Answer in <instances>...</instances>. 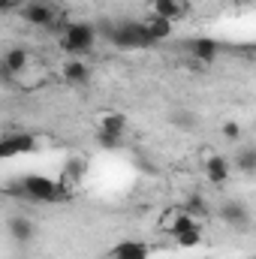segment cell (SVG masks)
<instances>
[{
    "mask_svg": "<svg viewBox=\"0 0 256 259\" xmlns=\"http://www.w3.org/2000/svg\"><path fill=\"white\" fill-rule=\"evenodd\" d=\"M21 3L18 0H0V12H12V9H18Z\"/></svg>",
    "mask_w": 256,
    "mask_h": 259,
    "instance_id": "cell-20",
    "label": "cell"
},
{
    "mask_svg": "<svg viewBox=\"0 0 256 259\" xmlns=\"http://www.w3.org/2000/svg\"><path fill=\"white\" fill-rule=\"evenodd\" d=\"M250 259H253V256H250Z\"/></svg>",
    "mask_w": 256,
    "mask_h": 259,
    "instance_id": "cell-24",
    "label": "cell"
},
{
    "mask_svg": "<svg viewBox=\"0 0 256 259\" xmlns=\"http://www.w3.org/2000/svg\"><path fill=\"white\" fill-rule=\"evenodd\" d=\"M229 163L220 157V154H211L208 160H205V175H208V181L211 184H217V187H223L226 181H229Z\"/></svg>",
    "mask_w": 256,
    "mask_h": 259,
    "instance_id": "cell-8",
    "label": "cell"
},
{
    "mask_svg": "<svg viewBox=\"0 0 256 259\" xmlns=\"http://www.w3.org/2000/svg\"><path fill=\"white\" fill-rule=\"evenodd\" d=\"M3 148H6V157H12V154H27V151L36 148V139H33L30 133H24V130H15L12 136L3 139Z\"/></svg>",
    "mask_w": 256,
    "mask_h": 259,
    "instance_id": "cell-7",
    "label": "cell"
},
{
    "mask_svg": "<svg viewBox=\"0 0 256 259\" xmlns=\"http://www.w3.org/2000/svg\"><path fill=\"white\" fill-rule=\"evenodd\" d=\"M64 81L75 84V88L88 84V81H91V69H88V64H81V61H66V66H64Z\"/></svg>",
    "mask_w": 256,
    "mask_h": 259,
    "instance_id": "cell-12",
    "label": "cell"
},
{
    "mask_svg": "<svg viewBox=\"0 0 256 259\" xmlns=\"http://www.w3.org/2000/svg\"><path fill=\"white\" fill-rule=\"evenodd\" d=\"M106 36H109L118 49H151V46H154L142 21H121V24H112Z\"/></svg>",
    "mask_w": 256,
    "mask_h": 259,
    "instance_id": "cell-2",
    "label": "cell"
},
{
    "mask_svg": "<svg viewBox=\"0 0 256 259\" xmlns=\"http://www.w3.org/2000/svg\"><path fill=\"white\" fill-rule=\"evenodd\" d=\"M21 196L30 199V202H55L61 196V187L52 181V178H42V175H27L24 184H21Z\"/></svg>",
    "mask_w": 256,
    "mask_h": 259,
    "instance_id": "cell-3",
    "label": "cell"
},
{
    "mask_svg": "<svg viewBox=\"0 0 256 259\" xmlns=\"http://www.w3.org/2000/svg\"><path fill=\"white\" fill-rule=\"evenodd\" d=\"M151 247L145 241H121L112 247V259H148Z\"/></svg>",
    "mask_w": 256,
    "mask_h": 259,
    "instance_id": "cell-9",
    "label": "cell"
},
{
    "mask_svg": "<svg viewBox=\"0 0 256 259\" xmlns=\"http://www.w3.org/2000/svg\"><path fill=\"white\" fill-rule=\"evenodd\" d=\"M18 3H21V0H18Z\"/></svg>",
    "mask_w": 256,
    "mask_h": 259,
    "instance_id": "cell-23",
    "label": "cell"
},
{
    "mask_svg": "<svg viewBox=\"0 0 256 259\" xmlns=\"http://www.w3.org/2000/svg\"><path fill=\"white\" fill-rule=\"evenodd\" d=\"M151 9H154V15H157V18L175 21V18H181V15L187 12V3H181V0H154V3H151Z\"/></svg>",
    "mask_w": 256,
    "mask_h": 259,
    "instance_id": "cell-10",
    "label": "cell"
},
{
    "mask_svg": "<svg viewBox=\"0 0 256 259\" xmlns=\"http://www.w3.org/2000/svg\"><path fill=\"white\" fill-rule=\"evenodd\" d=\"M142 24H145V30H148V36H151L154 46L172 36V21H166V18H157V15H154V18H148V21H142Z\"/></svg>",
    "mask_w": 256,
    "mask_h": 259,
    "instance_id": "cell-11",
    "label": "cell"
},
{
    "mask_svg": "<svg viewBox=\"0 0 256 259\" xmlns=\"http://www.w3.org/2000/svg\"><path fill=\"white\" fill-rule=\"evenodd\" d=\"M21 18L33 27H52L55 18H58V9L52 3H42V0H30L21 6Z\"/></svg>",
    "mask_w": 256,
    "mask_h": 259,
    "instance_id": "cell-4",
    "label": "cell"
},
{
    "mask_svg": "<svg viewBox=\"0 0 256 259\" xmlns=\"http://www.w3.org/2000/svg\"><path fill=\"white\" fill-rule=\"evenodd\" d=\"M220 217H223V223H229V226H235V229H247V226H250V211H247V205L238 202V199L223 202Z\"/></svg>",
    "mask_w": 256,
    "mask_h": 259,
    "instance_id": "cell-5",
    "label": "cell"
},
{
    "mask_svg": "<svg viewBox=\"0 0 256 259\" xmlns=\"http://www.w3.org/2000/svg\"><path fill=\"white\" fill-rule=\"evenodd\" d=\"M0 61L9 66V69H12L15 75H21V72L27 69V64H30V55H27L24 49H9V52H6V55L0 58Z\"/></svg>",
    "mask_w": 256,
    "mask_h": 259,
    "instance_id": "cell-14",
    "label": "cell"
},
{
    "mask_svg": "<svg viewBox=\"0 0 256 259\" xmlns=\"http://www.w3.org/2000/svg\"><path fill=\"white\" fill-rule=\"evenodd\" d=\"M97 42V27L88 21H66L61 27V49L66 55H88Z\"/></svg>",
    "mask_w": 256,
    "mask_h": 259,
    "instance_id": "cell-1",
    "label": "cell"
},
{
    "mask_svg": "<svg viewBox=\"0 0 256 259\" xmlns=\"http://www.w3.org/2000/svg\"><path fill=\"white\" fill-rule=\"evenodd\" d=\"M223 136L226 139H238V124H226L223 127Z\"/></svg>",
    "mask_w": 256,
    "mask_h": 259,
    "instance_id": "cell-21",
    "label": "cell"
},
{
    "mask_svg": "<svg viewBox=\"0 0 256 259\" xmlns=\"http://www.w3.org/2000/svg\"><path fill=\"white\" fill-rule=\"evenodd\" d=\"M190 55L199 61V64H214L220 58V46L217 39H208V36H199L190 42Z\"/></svg>",
    "mask_w": 256,
    "mask_h": 259,
    "instance_id": "cell-6",
    "label": "cell"
},
{
    "mask_svg": "<svg viewBox=\"0 0 256 259\" xmlns=\"http://www.w3.org/2000/svg\"><path fill=\"white\" fill-rule=\"evenodd\" d=\"M235 169L244 172V175H253L256 172V151L253 148H241V151L235 154Z\"/></svg>",
    "mask_w": 256,
    "mask_h": 259,
    "instance_id": "cell-15",
    "label": "cell"
},
{
    "mask_svg": "<svg viewBox=\"0 0 256 259\" xmlns=\"http://www.w3.org/2000/svg\"><path fill=\"white\" fill-rule=\"evenodd\" d=\"M124 130H127L124 115H106L100 124V133H112V136H124Z\"/></svg>",
    "mask_w": 256,
    "mask_h": 259,
    "instance_id": "cell-16",
    "label": "cell"
},
{
    "mask_svg": "<svg viewBox=\"0 0 256 259\" xmlns=\"http://www.w3.org/2000/svg\"><path fill=\"white\" fill-rule=\"evenodd\" d=\"M15 78H18V75H15V72H12L9 66L3 64V61H0V84H6V88H12V84H15Z\"/></svg>",
    "mask_w": 256,
    "mask_h": 259,
    "instance_id": "cell-18",
    "label": "cell"
},
{
    "mask_svg": "<svg viewBox=\"0 0 256 259\" xmlns=\"http://www.w3.org/2000/svg\"><path fill=\"white\" fill-rule=\"evenodd\" d=\"M121 142V136H112V133H100V145L103 148H115Z\"/></svg>",
    "mask_w": 256,
    "mask_h": 259,
    "instance_id": "cell-19",
    "label": "cell"
},
{
    "mask_svg": "<svg viewBox=\"0 0 256 259\" xmlns=\"http://www.w3.org/2000/svg\"><path fill=\"white\" fill-rule=\"evenodd\" d=\"M6 157V148H3V139H0V160Z\"/></svg>",
    "mask_w": 256,
    "mask_h": 259,
    "instance_id": "cell-22",
    "label": "cell"
},
{
    "mask_svg": "<svg viewBox=\"0 0 256 259\" xmlns=\"http://www.w3.org/2000/svg\"><path fill=\"white\" fill-rule=\"evenodd\" d=\"M9 235H12V241L27 244V241L33 238V223H30L27 217H12V220H9Z\"/></svg>",
    "mask_w": 256,
    "mask_h": 259,
    "instance_id": "cell-13",
    "label": "cell"
},
{
    "mask_svg": "<svg viewBox=\"0 0 256 259\" xmlns=\"http://www.w3.org/2000/svg\"><path fill=\"white\" fill-rule=\"evenodd\" d=\"M181 211H187L190 217H202L205 214V205H202V196H190L187 202H184V208Z\"/></svg>",
    "mask_w": 256,
    "mask_h": 259,
    "instance_id": "cell-17",
    "label": "cell"
}]
</instances>
